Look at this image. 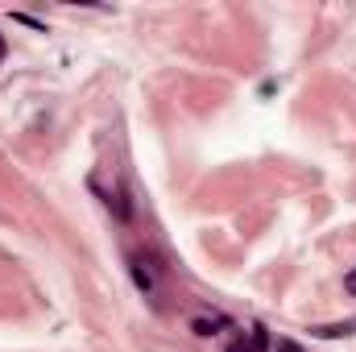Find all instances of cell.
<instances>
[{
    "label": "cell",
    "instance_id": "obj_6",
    "mask_svg": "<svg viewBox=\"0 0 356 352\" xmlns=\"http://www.w3.org/2000/svg\"><path fill=\"white\" fill-rule=\"evenodd\" d=\"M273 352H302V349H298L294 340H286V336H277V340H273Z\"/></svg>",
    "mask_w": 356,
    "mask_h": 352
},
{
    "label": "cell",
    "instance_id": "obj_5",
    "mask_svg": "<svg viewBox=\"0 0 356 352\" xmlns=\"http://www.w3.org/2000/svg\"><path fill=\"white\" fill-rule=\"evenodd\" d=\"M224 352H261V349L253 344V336H249V340L241 336V340H232V344H228V349H224Z\"/></svg>",
    "mask_w": 356,
    "mask_h": 352
},
{
    "label": "cell",
    "instance_id": "obj_3",
    "mask_svg": "<svg viewBox=\"0 0 356 352\" xmlns=\"http://www.w3.org/2000/svg\"><path fill=\"white\" fill-rule=\"evenodd\" d=\"M224 328H232V319H228V315H220V311H216V315H195V319H191V332H195L199 340L220 336Z\"/></svg>",
    "mask_w": 356,
    "mask_h": 352
},
{
    "label": "cell",
    "instance_id": "obj_2",
    "mask_svg": "<svg viewBox=\"0 0 356 352\" xmlns=\"http://www.w3.org/2000/svg\"><path fill=\"white\" fill-rule=\"evenodd\" d=\"M91 191H99V186L91 182ZM99 195H104V207H108L120 224H133V199H129V186H124V182H116L112 191H99Z\"/></svg>",
    "mask_w": 356,
    "mask_h": 352
},
{
    "label": "cell",
    "instance_id": "obj_1",
    "mask_svg": "<svg viewBox=\"0 0 356 352\" xmlns=\"http://www.w3.org/2000/svg\"><path fill=\"white\" fill-rule=\"evenodd\" d=\"M129 273H133L137 290H141L149 303H158V294H162V278H166L162 257H158V253H129Z\"/></svg>",
    "mask_w": 356,
    "mask_h": 352
},
{
    "label": "cell",
    "instance_id": "obj_7",
    "mask_svg": "<svg viewBox=\"0 0 356 352\" xmlns=\"http://www.w3.org/2000/svg\"><path fill=\"white\" fill-rule=\"evenodd\" d=\"M344 294H348V298H356V265L344 273Z\"/></svg>",
    "mask_w": 356,
    "mask_h": 352
},
{
    "label": "cell",
    "instance_id": "obj_4",
    "mask_svg": "<svg viewBox=\"0 0 356 352\" xmlns=\"http://www.w3.org/2000/svg\"><path fill=\"white\" fill-rule=\"evenodd\" d=\"M311 336H319V340H340V336H356V319H348V323H323V328H311Z\"/></svg>",
    "mask_w": 356,
    "mask_h": 352
}]
</instances>
